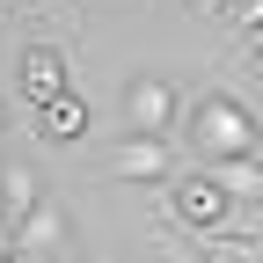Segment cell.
Here are the masks:
<instances>
[{
  "label": "cell",
  "mask_w": 263,
  "mask_h": 263,
  "mask_svg": "<svg viewBox=\"0 0 263 263\" xmlns=\"http://www.w3.org/2000/svg\"><path fill=\"white\" fill-rule=\"evenodd\" d=\"M0 263H22V256H15V249H8V256H0Z\"/></svg>",
  "instance_id": "12"
},
{
  "label": "cell",
  "mask_w": 263,
  "mask_h": 263,
  "mask_svg": "<svg viewBox=\"0 0 263 263\" xmlns=\"http://www.w3.org/2000/svg\"><path fill=\"white\" fill-rule=\"evenodd\" d=\"M103 168H110L117 183H168V176H176V146H168V139H117V146L103 154Z\"/></svg>",
  "instance_id": "4"
},
{
  "label": "cell",
  "mask_w": 263,
  "mask_h": 263,
  "mask_svg": "<svg viewBox=\"0 0 263 263\" xmlns=\"http://www.w3.org/2000/svg\"><path fill=\"white\" fill-rule=\"evenodd\" d=\"M176 81H161V73H139V81H124V139H176Z\"/></svg>",
  "instance_id": "3"
},
{
  "label": "cell",
  "mask_w": 263,
  "mask_h": 263,
  "mask_svg": "<svg viewBox=\"0 0 263 263\" xmlns=\"http://www.w3.org/2000/svg\"><path fill=\"white\" fill-rule=\"evenodd\" d=\"M176 124H183V139H190V154L205 161V168H219V161H241V154L263 146V124H256V110L241 103L234 88H205Z\"/></svg>",
  "instance_id": "1"
},
{
  "label": "cell",
  "mask_w": 263,
  "mask_h": 263,
  "mask_svg": "<svg viewBox=\"0 0 263 263\" xmlns=\"http://www.w3.org/2000/svg\"><path fill=\"white\" fill-rule=\"evenodd\" d=\"M161 190H168V212H176V227H183L190 241L234 234V212H241V205H234V197L212 183V168H176Z\"/></svg>",
  "instance_id": "2"
},
{
  "label": "cell",
  "mask_w": 263,
  "mask_h": 263,
  "mask_svg": "<svg viewBox=\"0 0 263 263\" xmlns=\"http://www.w3.org/2000/svg\"><path fill=\"white\" fill-rule=\"evenodd\" d=\"M263 0H227V29L241 37V51H263Z\"/></svg>",
  "instance_id": "9"
},
{
  "label": "cell",
  "mask_w": 263,
  "mask_h": 263,
  "mask_svg": "<svg viewBox=\"0 0 263 263\" xmlns=\"http://www.w3.org/2000/svg\"><path fill=\"white\" fill-rule=\"evenodd\" d=\"M44 205V176L29 168V161H8V168H0V219H22V212H37Z\"/></svg>",
  "instance_id": "8"
},
{
  "label": "cell",
  "mask_w": 263,
  "mask_h": 263,
  "mask_svg": "<svg viewBox=\"0 0 263 263\" xmlns=\"http://www.w3.org/2000/svg\"><path fill=\"white\" fill-rule=\"evenodd\" d=\"M29 132H37V139H51V146H73L81 132H88V103L66 88V95H51V103L29 110Z\"/></svg>",
  "instance_id": "6"
},
{
  "label": "cell",
  "mask_w": 263,
  "mask_h": 263,
  "mask_svg": "<svg viewBox=\"0 0 263 263\" xmlns=\"http://www.w3.org/2000/svg\"><path fill=\"white\" fill-rule=\"evenodd\" d=\"M8 249H15V227H8V219H0V256H8Z\"/></svg>",
  "instance_id": "10"
},
{
  "label": "cell",
  "mask_w": 263,
  "mask_h": 263,
  "mask_svg": "<svg viewBox=\"0 0 263 263\" xmlns=\"http://www.w3.org/2000/svg\"><path fill=\"white\" fill-rule=\"evenodd\" d=\"M15 88H22L29 110L51 103V95H66V51H59V44H22V59H15Z\"/></svg>",
  "instance_id": "5"
},
{
  "label": "cell",
  "mask_w": 263,
  "mask_h": 263,
  "mask_svg": "<svg viewBox=\"0 0 263 263\" xmlns=\"http://www.w3.org/2000/svg\"><path fill=\"white\" fill-rule=\"evenodd\" d=\"M176 263H205V256H190V249H176Z\"/></svg>",
  "instance_id": "11"
},
{
  "label": "cell",
  "mask_w": 263,
  "mask_h": 263,
  "mask_svg": "<svg viewBox=\"0 0 263 263\" xmlns=\"http://www.w3.org/2000/svg\"><path fill=\"white\" fill-rule=\"evenodd\" d=\"M59 249H66V212L44 197L37 212L15 219V256H59Z\"/></svg>",
  "instance_id": "7"
},
{
  "label": "cell",
  "mask_w": 263,
  "mask_h": 263,
  "mask_svg": "<svg viewBox=\"0 0 263 263\" xmlns=\"http://www.w3.org/2000/svg\"><path fill=\"white\" fill-rule=\"evenodd\" d=\"M183 8H205V0H183Z\"/></svg>",
  "instance_id": "13"
}]
</instances>
